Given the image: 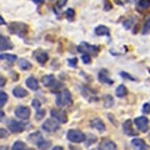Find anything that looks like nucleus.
I'll return each instance as SVG.
<instances>
[{
    "label": "nucleus",
    "instance_id": "nucleus-38",
    "mask_svg": "<svg viewBox=\"0 0 150 150\" xmlns=\"http://www.w3.org/2000/svg\"><path fill=\"white\" fill-rule=\"evenodd\" d=\"M35 4H41V3H44V0H33Z\"/></svg>",
    "mask_w": 150,
    "mask_h": 150
},
{
    "label": "nucleus",
    "instance_id": "nucleus-22",
    "mask_svg": "<svg viewBox=\"0 0 150 150\" xmlns=\"http://www.w3.org/2000/svg\"><path fill=\"white\" fill-rule=\"evenodd\" d=\"M126 93H128V90H126L125 85H119L118 88H116V96L118 98H124L126 95Z\"/></svg>",
    "mask_w": 150,
    "mask_h": 150
},
{
    "label": "nucleus",
    "instance_id": "nucleus-20",
    "mask_svg": "<svg viewBox=\"0 0 150 150\" xmlns=\"http://www.w3.org/2000/svg\"><path fill=\"white\" fill-rule=\"evenodd\" d=\"M19 68L21 70H30L31 69V64L30 62H28L25 59H20L19 60Z\"/></svg>",
    "mask_w": 150,
    "mask_h": 150
},
{
    "label": "nucleus",
    "instance_id": "nucleus-35",
    "mask_svg": "<svg viewBox=\"0 0 150 150\" xmlns=\"http://www.w3.org/2000/svg\"><path fill=\"white\" fill-rule=\"evenodd\" d=\"M76 58L75 59H69V64H70V67H75V65H76Z\"/></svg>",
    "mask_w": 150,
    "mask_h": 150
},
{
    "label": "nucleus",
    "instance_id": "nucleus-21",
    "mask_svg": "<svg viewBox=\"0 0 150 150\" xmlns=\"http://www.w3.org/2000/svg\"><path fill=\"white\" fill-rule=\"evenodd\" d=\"M99 80L101 83H108V84H112V80L111 79L108 78V73L104 71V70H101V71L99 73Z\"/></svg>",
    "mask_w": 150,
    "mask_h": 150
},
{
    "label": "nucleus",
    "instance_id": "nucleus-19",
    "mask_svg": "<svg viewBox=\"0 0 150 150\" xmlns=\"http://www.w3.org/2000/svg\"><path fill=\"white\" fill-rule=\"evenodd\" d=\"M48 59H49V56H48V54H46L45 51H40V53L36 55V60L40 64H45L46 62H48Z\"/></svg>",
    "mask_w": 150,
    "mask_h": 150
},
{
    "label": "nucleus",
    "instance_id": "nucleus-28",
    "mask_svg": "<svg viewBox=\"0 0 150 150\" xmlns=\"http://www.w3.org/2000/svg\"><path fill=\"white\" fill-rule=\"evenodd\" d=\"M112 105V98L110 95H105L104 96V106L105 108H110Z\"/></svg>",
    "mask_w": 150,
    "mask_h": 150
},
{
    "label": "nucleus",
    "instance_id": "nucleus-14",
    "mask_svg": "<svg viewBox=\"0 0 150 150\" xmlns=\"http://www.w3.org/2000/svg\"><path fill=\"white\" fill-rule=\"evenodd\" d=\"M13 94H14V96H16V98H25V96H28V91L25 90V89H23L21 86L14 88L13 89Z\"/></svg>",
    "mask_w": 150,
    "mask_h": 150
},
{
    "label": "nucleus",
    "instance_id": "nucleus-32",
    "mask_svg": "<svg viewBox=\"0 0 150 150\" xmlns=\"http://www.w3.org/2000/svg\"><path fill=\"white\" fill-rule=\"evenodd\" d=\"M149 30H150V18L148 19L146 21H145V25H144V30L143 31L144 33H148Z\"/></svg>",
    "mask_w": 150,
    "mask_h": 150
},
{
    "label": "nucleus",
    "instance_id": "nucleus-41",
    "mask_svg": "<svg viewBox=\"0 0 150 150\" xmlns=\"http://www.w3.org/2000/svg\"><path fill=\"white\" fill-rule=\"evenodd\" d=\"M0 118H1V119L4 118V111L3 110H1V112H0Z\"/></svg>",
    "mask_w": 150,
    "mask_h": 150
},
{
    "label": "nucleus",
    "instance_id": "nucleus-9",
    "mask_svg": "<svg viewBox=\"0 0 150 150\" xmlns=\"http://www.w3.org/2000/svg\"><path fill=\"white\" fill-rule=\"evenodd\" d=\"M51 115H53V118H55L56 120H59L60 123H67L68 121L67 114L60 109H51Z\"/></svg>",
    "mask_w": 150,
    "mask_h": 150
},
{
    "label": "nucleus",
    "instance_id": "nucleus-39",
    "mask_svg": "<svg viewBox=\"0 0 150 150\" xmlns=\"http://www.w3.org/2000/svg\"><path fill=\"white\" fill-rule=\"evenodd\" d=\"M0 83H1V85H0V86H4V84H5V80H4L3 76H1V79H0Z\"/></svg>",
    "mask_w": 150,
    "mask_h": 150
},
{
    "label": "nucleus",
    "instance_id": "nucleus-16",
    "mask_svg": "<svg viewBox=\"0 0 150 150\" xmlns=\"http://www.w3.org/2000/svg\"><path fill=\"white\" fill-rule=\"evenodd\" d=\"M26 85H28V88H29V89H31V90H38V89H39V85H38V80H36L35 78H33V76L28 78Z\"/></svg>",
    "mask_w": 150,
    "mask_h": 150
},
{
    "label": "nucleus",
    "instance_id": "nucleus-3",
    "mask_svg": "<svg viewBox=\"0 0 150 150\" xmlns=\"http://www.w3.org/2000/svg\"><path fill=\"white\" fill-rule=\"evenodd\" d=\"M68 139L70 140V142L73 143H81L84 142V140L86 139V137L84 135V133H81L80 130H76V129H71L68 131Z\"/></svg>",
    "mask_w": 150,
    "mask_h": 150
},
{
    "label": "nucleus",
    "instance_id": "nucleus-29",
    "mask_svg": "<svg viewBox=\"0 0 150 150\" xmlns=\"http://www.w3.org/2000/svg\"><path fill=\"white\" fill-rule=\"evenodd\" d=\"M81 60L85 64H90L91 63V59H90V56H89V54H83V56H81Z\"/></svg>",
    "mask_w": 150,
    "mask_h": 150
},
{
    "label": "nucleus",
    "instance_id": "nucleus-37",
    "mask_svg": "<svg viewBox=\"0 0 150 150\" xmlns=\"http://www.w3.org/2000/svg\"><path fill=\"white\" fill-rule=\"evenodd\" d=\"M65 1H67V0H62V1H59V3H58V8H62L63 4H64Z\"/></svg>",
    "mask_w": 150,
    "mask_h": 150
},
{
    "label": "nucleus",
    "instance_id": "nucleus-8",
    "mask_svg": "<svg viewBox=\"0 0 150 150\" xmlns=\"http://www.w3.org/2000/svg\"><path fill=\"white\" fill-rule=\"evenodd\" d=\"M15 115L18 116L19 119L23 120H28L30 116V109L26 106H18L15 109Z\"/></svg>",
    "mask_w": 150,
    "mask_h": 150
},
{
    "label": "nucleus",
    "instance_id": "nucleus-17",
    "mask_svg": "<svg viewBox=\"0 0 150 150\" xmlns=\"http://www.w3.org/2000/svg\"><path fill=\"white\" fill-rule=\"evenodd\" d=\"M95 34L98 36H103V35H108L109 34V29L105 25H99L95 28Z\"/></svg>",
    "mask_w": 150,
    "mask_h": 150
},
{
    "label": "nucleus",
    "instance_id": "nucleus-24",
    "mask_svg": "<svg viewBox=\"0 0 150 150\" xmlns=\"http://www.w3.org/2000/svg\"><path fill=\"white\" fill-rule=\"evenodd\" d=\"M11 150H25V144L23 142H15L13 144Z\"/></svg>",
    "mask_w": 150,
    "mask_h": 150
},
{
    "label": "nucleus",
    "instance_id": "nucleus-25",
    "mask_svg": "<svg viewBox=\"0 0 150 150\" xmlns=\"http://www.w3.org/2000/svg\"><path fill=\"white\" fill-rule=\"evenodd\" d=\"M0 58L1 59H5V60H8V62H15L16 60V55H13V54H1L0 55Z\"/></svg>",
    "mask_w": 150,
    "mask_h": 150
},
{
    "label": "nucleus",
    "instance_id": "nucleus-2",
    "mask_svg": "<svg viewBox=\"0 0 150 150\" xmlns=\"http://www.w3.org/2000/svg\"><path fill=\"white\" fill-rule=\"evenodd\" d=\"M8 28L11 34H16L19 36H24L28 31V25L24 23H11Z\"/></svg>",
    "mask_w": 150,
    "mask_h": 150
},
{
    "label": "nucleus",
    "instance_id": "nucleus-33",
    "mask_svg": "<svg viewBox=\"0 0 150 150\" xmlns=\"http://www.w3.org/2000/svg\"><path fill=\"white\" fill-rule=\"evenodd\" d=\"M143 111L145 112V114H149L150 112V104H146V103H145L144 106H143Z\"/></svg>",
    "mask_w": 150,
    "mask_h": 150
},
{
    "label": "nucleus",
    "instance_id": "nucleus-6",
    "mask_svg": "<svg viewBox=\"0 0 150 150\" xmlns=\"http://www.w3.org/2000/svg\"><path fill=\"white\" fill-rule=\"evenodd\" d=\"M78 50L81 51V53H84V54H89V55L99 53V48H98V46H93V45L86 44V43H81L80 45H79Z\"/></svg>",
    "mask_w": 150,
    "mask_h": 150
},
{
    "label": "nucleus",
    "instance_id": "nucleus-4",
    "mask_svg": "<svg viewBox=\"0 0 150 150\" xmlns=\"http://www.w3.org/2000/svg\"><path fill=\"white\" fill-rule=\"evenodd\" d=\"M8 128L11 133H21L25 129V125L21 121H18L15 119H10L8 121Z\"/></svg>",
    "mask_w": 150,
    "mask_h": 150
},
{
    "label": "nucleus",
    "instance_id": "nucleus-40",
    "mask_svg": "<svg viewBox=\"0 0 150 150\" xmlns=\"http://www.w3.org/2000/svg\"><path fill=\"white\" fill-rule=\"evenodd\" d=\"M51 150H64V149H63L62 146H55V148H53Z\"/></svg>",
    "mask_w": 150,
    "mask_h": 150
},
{
    "label": "nucleus",
    "instance_id": "nucleus-12",
    "mask_svg": "<svg viewBox=\"0 0 150 150\" xmlns=\"http://www.w3.org/2000/svg\"><path fill=\"white\" fill-rule=\"evenodd\" d=\"M131 144H133V146L137 149V150H149L148 145L145 144V142L143 139H133V142H131Z\"/></svg>",
    "mask_w": 150,
    "mask_h": 150
},
{
    "label": "nucleus",
    "instance_id": "nucleus-15",
    "mask_svg": "<svg viewBox=\"0 0 150 150\" xmlns=\"http://www.w3.org/2000/svg\"><path fill=\"white\" fill-rule=\"evenodd\" d=\"M90 124H91L93 128L98 129L99 131H104V130H105V124L103 123V121H101L100 119H98V118H96V119H93Z\"/></svg>",
    "mask_w": 150,
    "mask_h": 150
},
{
    "label": "nucleus",
    "instance_id": "nucleus-36",
    "mask_svg": "<svg viewBox=\"0 0 150 150\" xmlns=\"http://www.w3.org/2000/svg\"><path fill=\"white\" fill-rule=\"evenodd\" d=\"M0 134H1V135H0V138H1V139H4V138H6V137H8V133H6V131L4 130V129L0 130Z\"/></svg>",
    "mask_w": 150,
    "mask_h": 150
},
{
    "label": "nucleus",
    "instance_id": "nucleus-11",
    "mask_svg": "<svg viewBox=\"0 0 150 150\" xmlns=\"http://www.w3.org/2000/svg\"><path fill=\"white\" fill-rule=\"evenodd\" d=\"M133 121L131 120H126L125 123L123 124V129H124V133L125 135H129V137H134V135H137L135 134V130L133 128Z\"/></svg>",
    "mask_w": 150,
    "mask_h": 150
},
{
    "label": "nucleus",
    "instance_id": "nucleus-30",
    "mask_svg": "<svg viewBox=\"0 0 150 150\" xmlns=\"http://www.w3.org/2000/svg\"><path fill=\"white\" fill-rule=\"evenodd\" d=\"M44 115H45V110L39 109V110H38V112H36V119H38V120L43 119V118H44Z\"/></svg>",
    "mask_w": 150,
    "mask_h": 150
},
{
    "label": "nucleus",
    "instance_id": "nucleus-43",
    "mask_svg": "<svg viewBox=\"0 0 150 150\" xmlns=\"http://www.w3.org/2000/svg\"><path fill=\"white\" fill-rule=\"evenodd\" d=\"M0 150H8V148L6 146H1V148H0Z\"/></svg>",
    "mask_w": 150,
    "mask_h": 150
},
{
    "label": "nucleus",
    "instance_id": "nucleus-10",
    "mask_svg": "<svg viewBox=\"0 0 150 150\" xmlns=\"http://www.w3.org/2000/svg\"><path fill=\"white\" fill-rule=\"evenodd\" d=\"M0 49H1L3 51L4 50H10V49H13L11 41L9 40V38H6L5 35H0Z\"/></svg>",
    "mask_w": 150,
    "mask_h": 150
},
{
    "label": "nucleus",
    "instance_id": "nucleus-7",
    "mask_svg": "<svg viewBox=\"0 0 150 150\" xmlns=\"http://www.w3.org/2000/svg\"><path fill=\"white\" fill-rule=\"evenodd\" d=\"M135 125H137V128L145 133V131L149 130V119L145 118V116H140V118H137L135 119Z\"/></svg>",
    "mask_w": 150,
    "mask_h": 150
},
{
    "label": "nucleus",
    "instance_id": "nucleus-1",
    "mask_svg": "<svg viewBox=\"0 0 150 150\" xmlns=\"http://www.w3.org/2000/svg\"><path fill=\"white\" fill-rule=\"evenodd\" d=\"M71 94L69 90H63L62 93L56 94V105L59 106H67L71 104Z\"/></svg>",
    "mask_w": 150,
    "mask_h": 150
},
{
    "label": "nucleus",
    "instance_id": "nucleus-26",
    "mask_svg": "<svg viewBox=\"0 0 150 150\" xmlns=\"http://www.w3.org/2000/svg\"><path fill=\"white\" fill-rule=\"evenodd\" d=\"M50 143L49 142H45V140H40V142H38V148H39L40 150H46L49 148Z\"/></svg>",
    "mask_w": 150,
    "mask_h": 150
},
{
    "label": "nucleus",
    "instance_id": "nucleus-42",
    "mask_svg": "<svg viewBox=\"0 0 150 150\" xmlns=\"http://www.w3.org/2000/svg\"><path fill=\"white\" fill-rule=\"evenodd\" d=\"M70 149H71V150H80V149H78V148H74L73 145H71V146H70Z\"/></svg>",
    "mask_w": 150,
    "mask_h": 150
},
{
    "label": "nucleus",
    "instance_id": "nucleus-5",
    "mask_svg": "<svg viewBox=\"0 0 150 150\" xmlns=\"http://www.w3.org/2000/svg\"><path fill=\"white\" fill-rule=\"evenodd\" d=\"M59 120H56L55 118L54 119H48L45 120V123L43 124V129L45 131H49V133H53V131L58 130L59 129Z\"/></svg>",
    "mask_w": 150,
    "mask_h": 150
},
{
    "label": "nucleus",
    "instance_id": "nucleus-44",
    "mask_svg": "<svg viewBox=\"0 0 150 150\" xmlns=\"http://www.w3.org/2000/svg\"><path fill=\"white\" fill-rule=\"evenodd\" d=\"M30 150H33V149H30Z\"/></svg>",
    "mask_w": 150,
    "mask_h": 150
},
{
    "label": "nucleus",
    "instance_id": "nucleus-27",
    "mask_svg": "<svg viewBox=\"0 0 150 150\" xmlns=\"http://www.w3.org/2000/svg\"><path fill=\"white\" fill-rule=\"evenodd\" d=\"M6 101H8V94L5 91H1L0 93V106H4Z\"/></svg>",
    "mask_w": 150,
    "mask_h": 150
},
{
    "label": "nucleus",
    "instance_id": "nucleus-13",
    "mask_svg": "<svg viewBox=\"0 0 150 150\" xmlns=\"http://www.w3.org/2000/svg\"><path fill=\"white\" fill-rule=\"evenodd\" d=\"M99 150H116V145L111 142V140H103Z\"/></svg>",
    "mask_w": 150,
    "mask_h": 150
},
{
    "label": "nucleus",
    "instance_id": "nucleus-18",
    "mask_svg": "<svg viewBox=\"0 0 150 150\" xmlns=\"http://www.w3.org/2000/svg\"><path fill=\"white\" fill-rule=\"evenodd\" d=\"M54 83H55V78L53 76V75H45V76L43 78V84L45 86L51 88Z\"/></svg>",
    "mask_w": 150,
    "mask_h": 150
},
{
    "label": "nucleus",
    "instance_id": "nucleus-34",
    "mask_svg": "<svg viewBox=\"0 0 150 150\" xmlns=\"http://www.w3.org/2000/svg\"><path fill=\"white\" fill-rule=\"evenodd\" d=\"M33 106H34L36 110H39V109H40V104H39V101H38V100H33Z\"/></svg>",
    "mask_w": 150,
    "mask_h": 150
},
{
    "label": "nucleus",
    "instance_id": "nucleus-23",
    "mask_svg": "<svg viewBox=\"0 0 150 150\" xmlns=\"http://www.w3.org/2000/svg\"><path fill=\"white\" fill-rule=\"evenodd\" d=\"M139 8L143 9V10H146L150 8V0H139Z\"/></svg>",
    "mask_w": 150,
    "mask_h": 150
},
{
    "label": "nucleus",
    "instance_id": "nucleus-31",
    "mask_svg": "<svg viewBox=\"0 0 150 150\" xmlns=\"http://www.w3.org/2000/svg\"><path fill=\"white\" fill-rule=\"evenodd\" d=\"M74 15H75V11L73 10V9H68V10H67V16H68V19H70V20H73Z\"/></svg>",
    "mask_w": 150,
    "mask_h": 150
}]
</instances>
